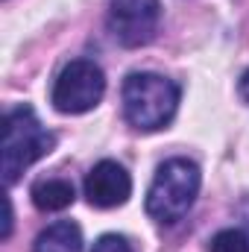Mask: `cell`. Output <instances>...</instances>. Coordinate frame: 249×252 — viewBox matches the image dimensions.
I'll return each mask as SVG.
<instances>
[{
  "label": "cell",
  "instance_id": "cell-3",
  "mask_svg": "<svg viewBox=\"0 0 249 252\" xmlns=\"http://www.w3.org/2000/svg\"><path fill=\"white\" fill-rule=\"evenodd\" d=\"M199 185H202V173L190 158L164 161L147 190V214L161 226L179 223L190 211Z\"/></svg>",
  "mask_w": 249,
  "mask_h": 252
},
{
  "label": "cell",
  "instance_id": "cell-7",
  "mask_svg": "<svg viewBox=\"0 0 249 252\" xmlns=\"http://www.w3.org/2000/svg\"><path fill=\"white\" fill-rule=\"evenodd\" d=\"M32 252H82V229L70 220H56L38 232Z\"/></svg>",
  "mask_w": 249,
  "mask_h": 252
},
{
  "label": "cell",
  "instance_id": "cell-5",
  "mask_svg": "<svg viewBox=\"0 0 249 252\" xmlns=\"http://www.w3.org/2000/svg\"><path fill=\"white\" fill-rule=\"evenodd\" d=\"M161 24L158 0H109V30L124 47H144Z\"/></svg>",
  "mask_w": 249,
  "mask_h": 252
},
{
  "label": "cell",
  "instance_id": "cell-4",
  "mask_svg": "<svg viewBox=\"0 0 249 252\" xmlns=\"http://www.w3.org/2000/svg\"><path fill=\"white\" fill-rule=\"evenodd\" d=\"M106 94V73L91 59H73L53 82V106L62 115H85Z\"/></svg>",
  "mask_w": 249,
  "mask_h": 252
},
{
  "label": "cell",
  "instance_id": "cell-10",
  "mask_svg": "<svg viewBox=\"0 0 249 252\" xmlns=\"http://www.w3.org/2000/svg\"><path fill=\"white\" fill-rule=\"evenodd\" d=\"M91 252H135V250L124 235H103V238H97Z\"/></svg>",
  "mask_w": 249,
  "mask_h": 252
},
{
  "label": "cell",
  "instance_id": "cell-9",
  "mask_svg": "<svg viewBox=\"0 0 249 252\" xmlns=\"http://www.w3.org/2000/svg\"><path fill=\"white\" fill-rule=\"evenodd\" d=\"M208 252H249L247 229H223L208 241Z\"/></svg>",
  "mask_w": 249,
  "mask_h": 252
},
{
  "label": "cell",
  "instance_id": "cell-1",
  "mask_svg": "<svg viewBox=\"0 0 249 252\" xmlns=\"http://www.w3.org/2000/svg\"><path fill=\"white\" fill-rule=\"evenodd\" d=\"M56 147V135L47 132L30 106H18L3 118L0 141V173L6 185H15L27 167L44 158Z\"/></svg>",
  "mask_w": 249,
  "mask_h": 252
},
{
  "label": "cell",
  "instance_id": "cell-13",
  "mask_svg": "<svg viewBox=\"0 0 249 252\" xmlns=\"http://www.w3.org/2000/svg\"><path fill=\"white\" fill-rule=\"evenodd\" d=\"M247 235H249V226H247Z\"/></svg>",
  "mask_w": 249,
  "mask_h": 252
},
{
  "label": "cell",
  "instance_id": "cell-2",
  "mask_svg": "<svg viewBox=\"0 0 249 252\" xmlns=\"http://www.w3.org/2000/svg\"><path fill=\"white\" fill-rule=\"evenodd\" d=\"M179 85L158 73H129L124 82V115L141 132L164 129L176 118Z\"/></svg>",
  "mask_w": 249,
  "mask_h": 252
},
{
  "label": "cell",
  "instance_id": "cell-12",
  "mask_svg": "<svg viewBox=\"0 0 249 252\" xmlns=\"http://www.w3.org/2000/svg\"><path fill=\"white\" fill-rule=\"evenodd\" d=\"M241 97H244V100L249 103V70L244 73V76H241Z\"/></svg>",
  "mask_w": 249,
  "mask_h": 252
},
{
  "label": "cell",
  "instance_id": "cell-11",
  "mask_svg": "<svg viewBox=\"0 0 249 252\" xmlns=\"http://www.w3.org/2000/svg\"><path fill=\"white\" fill-rule=\"evenodd\" d=\"M12 235V202L6 199V229H3V238Z\"/></svg>",
  "mask_w": 249,
  "mask_h": 252
},
{
  "label": "cell",
  "instance_id": "cell-8",
  "mask_svg": "<svg viewBox=\"0 0 249 252\" xmlns=\"http://www.w3.org/2000/svg\"><path fill=\"white\" fill-rule=\"evenodd\" d=\"M30 196L38 211H64L67 205H73L76 190L67 179H38L30 190Z\"/></svg>",
  "mask_w": 249,
  "mask_h": 252
},
{
  "label": "cell",
  "instance_id": "cell-6",
  "mask_svg": "<svg viewBox=\"0 0 249 252\" xmlns=\"http://www.w3.org/2000/svg\"><path fill=\"white\" fill-rule=\"evenodd\" d=\"M132 193V176L126 173L124 164L106 158L91 167L85 176V196L94 208H118L124 205Z\"/></svg>",
  "mask_w": 249,
  "mask_h": 252
}]
</instances>
